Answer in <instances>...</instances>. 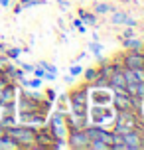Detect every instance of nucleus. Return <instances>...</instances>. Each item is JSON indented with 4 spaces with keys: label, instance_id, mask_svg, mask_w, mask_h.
<instances>
[{
    "label": "nucleus",
    "instance_id": "nucleus-22",
    "mask_svg": "<svg viewBox=\"0 0 144 150\" xmlns=\"http://www.w3.org/2000/svg\"><path fill=\"white\" fill-rule=\"evenodd\" d=\"M81 73H83V69H81V67H73V69H71V75H81Z\"/></svg>",
    "mask_w": 144,
    "mask_h": 150
},
{
    "label": "nucleus",
    "instance_id": "nucleus-5",
    "mask_svg": "<svg viewBox=\"0 0 144 150\" xmlns=\"http://www.w3.org/2000/svg\"><path fill=\"white\" fill-rule=\"evenodd\" d=\"M113 105L114 109H119V111H130L132 109V103H130V95L128 93H114L113 97Z\"/></svg>",
    "mask_w": 144,
    "mask_h": 150
},
{
    "label": "nucleus",
    "instance_id": "nucleus-24",
    "mask_svg": "<svg viewBox=\"0 0 144 150\" xmlns=\"http://www.w3.org/2000/svg\"><path fill=\"white\" fill-rule=\"evenodd\" d=\"M59 6H61V8H67L69 4H67V2H65V0H59Z\"/></svg>",
    "mask_w": 144,
    "mask_h": 150
},
{
    "label": "nucleus",
    "instance_id": "nucleus-6",
    "mask_svg": "<svg viewBox=\"0 0 144 150\" xmlns=\"http://www.w3.org/2000/svg\"><path fill=\"white\" fill-rule=\"evenodd\" d=\"M124 65L130 69H134V67H142L144 65V55L142 52H130L126 57H124Z\"/></svg>",
    "mask_w": 144,
    "mask_h": 150
},
{
    "label": "nucleus",
    "instance_id": "nucleus-7",
    "mask_svg": "<svg viewBox=\"0 0 144 150\" xmlns=\"http://www.w3.org/2000/svg\"><path fill=\"white\" fill-rule=\"evenodd\" d=\"M111 22L113 24H126V26H130V28L136 26V20H134L132 16L124 14V12H114V14L111 16Z\"/></svg>",
    "mask_w": 144,
    "mask_h": 150
},
{
    "label": "nucleus",
    "instance_id": "nucleus-20",
    "mask_svg": "<svg viewBox=\"0 0 144 150\" xmlns=\"http://www.w3.org/2000/svg\"><path fill=\"white\" fill-rule=\"evenodd\" d=\"M132 36H134V30H132V28L128 26V30H126L124 34H122V38H132Z\"/></svg>",
    "mask_w": 144,
    "mask_h": 150
},
{
    "label": "nucleus",
    "instance_id": "nucleus-13",
    "mask_svg": "<svg viewBox=\"0 0 144 150\" xmlns=\"http://www.w3.org/2000/svg\"><path fill=\"white\" fill-rule=\"evenodd\" d=\"M46 0H24L22 4H18L16 6V12H20L22 8H28V6H34V4H44Z\"/></svg>",
    "mask_w": 144,
    "mask_h": 150
},
{
    "label": "nucleus",
    "instance_id": "nucleus-18",
    "mask_svg": "<svg viewBox=\"0 0 144 150\" xmlns=\"http://www.w3.org/2000/svg\"><path fill=\"white\" fill-rule=\"evenodd\" d=\"M91 52L95 53V55H99V53L103 52V47H101V44H97V42H93V44H91Z\"/></svg>",
    "mask_w": 144,
    "mask_h": 150
},
{
    "label": "nucleus",
    "instance_id": "nucleus-3",
    "mask_svg": "<svg viewBox=\"0 0 144 150\" xmlns=\"http://www.w3.org/2000/svg\"><path fill=\"white\" fill-rule=\"evenodd\" d=\"M122 142L126 146V150H136V148H142V138L138 132H134V128L132 130H126L124 134H121Z\"/></svg>",
    "mask_w": 144,
    "mask_h": 150
},
{
    "label": "nucleus",
    "instance_id": "nucleus-25",
    "mask_svg": "<svg viewBox=\"0 0 144 150\" xmlns=\"http://www.w3.org/2000/svg\"><path fill=\"white\" fill-rule=\"evenodd\" d=\"M142 69H144V65H142Z\"/></svg>",
    "mask_w": 144,
    "mask_h": 150
},
{
    "label": "nucleus",
    "instance_id": "nucleus-1",
    "mask_svg": "<svg viewBox=\"0 0 144 150\" xmlns=\"http://www.w3.org/2000/svg\"><path fill=\"white\" fill-rule=\"evenodd\" d=\"M4 132H6L12 140H16L18 144H34V142H36V132H34L32 128H26V127H8V128H4Z\"/></svg>",
    "mask_w": 144,
    "mask_h": 150
},
{
    "label": "nucleus",
    "instance_id": "nucleus-16",
    "mask_svg": "<svg viewBox=\"0 0 144 150\" xmlns=\"http://www.w3.org/2000/svg\"><path fill=\"white\" fill-rule=\"evenodd\" d=\"M42 67L46 69L47 73H52V75H53V77H57V69L53 67V65H49V63H46V61H42Z\"/></svg>",
    "mask_w": 144,
    "mask_h": 150
},
{
    "label": "nucleus",
    "instance_id": "nucleus-4",
    "mask_svg": "<svg viewBox=\"0 0 144 150\" xmlns=\"http://www.w3.org/2000/svg\"><path fill=\"white\" fill-rule=\"evenodd\" d=\"M109 85L114 89V93H122L124 91V87H126V81H124V75H122V69L114 67L113 75L109 77ZM126 93V91H124Z\"/></svg>",
    "mask_w": 144,
    "mask_h": 150
},
{
    "label": "nucleus",
    "instance_id": "nucleus-21",
    "mask_svg": "<svg viewBox=\"0 0 144 150\" xmlns=\"http://www.w3.org/2000/svg\"><path fill=\"white\" fill-rule=\"evenodd\" d=\"M8 55H10V57H18V55H20V50H10Z\"/></svg>",
    "mask_w": 144,
    "mask_h": 150
},
{
    "label": "nucleus",
    "instance_id": "nucleus-8",
    "mask_svg": "<svg viewBox=\"0 0 144 150\" xmlns=\"http://www.w3.org/2000/svg\"><path fill=\"white\" fill-rule=\"evenodd\" d=\"M122 45L126 47V50H130V52H142L144 47V42H140V40H136V38H122Z\"/></svg>",
    "mask_w": 144,
    "mask_h": 150
},
{
    "label": "nucleus",
    "instance_id": "nucleus-9",
    "mask_svg": "<svg viewBox=\"0 0 144 150\" xmlns=\"http://www.w3.org/2000/svg\"><path fill=\"white\" fill-rule=\"evenodd\" d=\"M124 91L128 95H138V97H144V81H132V83H126Z\"/></svg>",
    "mask_w": 144,
    "mask_h": 150
},
{
    "label": "nucleus",
    "instance_id": "nucleus-17",
    "mask_svg": "<svg viewBox=\"0 0 144 150\" xmlns=\"http://www.w3.org/2000/svg\"><path fill=\"white\" fill-rule=\"evenodd\" d=\"M85 75H87V77H85L87 81H95V79H97V71H95V69H87Z\"/></svg>",
    "mask_w": 144,
    "mask_h": 150
},
{
    "label": "nucleus",
    "instance_id": "nucleus-14",
    "mask_svg": "<svg viewBox=\"0 0 144 150\" xmlns=\"http://www.w3.org/2000/svg\"><path fill=\"white\" fill-rule=\"evenodd\" d=\"M95 12L97 14H107V12H111V4H105V2H101L95 6Z\"/></svg>",
    "mask_w": 144,
    "mask_h": 150
},
{
    "label": "nucleus",
    "instance_id": "nucleus-19",
    "mask_svg": "<svg viewBox=\"0 0 144 150\" xmlns=\"http://www.w3.org/2000/svg\"><path fill=\"white\" fill-rule=\"evenodd\" d=\"M73 26H75V28H77L79 32H85V24H81L79 20H75V22H73Z\"/></svg>",
    "mask_w": 144,
    "mask_h": 150
},
{
    "label": "nucleus",
    "instance_id": "nucleus-11",
    "mask_svg": "<svg viewBox=\"0 0 144 150\" xmlns=\"http://www.w3.org/2000/svg\"><path fill=\"white\" fill-rule=\"evenodd\" d=\"M14 125H16V117H14V115H6V117H2V120H0V127H2V128L14 127Z\"/></svg>",
    "mask_w": 144,
    "mask_h": 150
},
{
    "label": "nucleus",
    "instance_id": "nucleus-12",
    "mask_svg": "<svg viewBox=\"0 0 144 150\" xmlns=\"http://www.w3.org/2000/svg\"><path fill=\"white\" fill-rule=\"evenodd\" d=\"M87 148H93V150H107L111 148L107 142H103V140H91V142L87 144Z\"/></svg>",
    "mask_w": 144,
    "mask_h": 150
},
{
    "label": "nucleus",
    "instance_id": "nucleus-23",
    "mask_svg": "<svg viewBox=\"0 0 144 150\" xmlns=\"http://www.w3.org/2000/svg\"><path fill=\"white\" fill-rule=\"evenodd\" d=\"M0 6H10V0H0Z\"/></svg>",
    "mask_w": 144,
    "mask_h": 150
},
{
    "label": "nucleus",
    "instance_id": "nucleus-15",
    "mask_svg": "<svg viewBox=\"0 0 144 150\" xmlns=\"http://www.w3.org/2000/svg\"><path fill=\"white\" fill-rule=\"evenodd\" d=\"M79 16H81V20H83V22H87V24H95V20H97L93 14H89V12H83V10L79 12Z\"/></svg>",
    "mask_w": 144,
    "mask_h": 150
},
{
    "label": "nucleus",
    "instance_id": "nucleus-2",
    "mask_svg": "<svg viewBox=\"0 0 144 150\" xmlns=\"http://www.w3.org/2000/svg\"><path fill=\"white\" fill-rule=\"evenodd\" d=\"M87 144H89V136L83 128H77V130L71 132V136H69V146L71 148H87Z\"/></svg>",
    "mask_w": 144,
    "mask_h": 150
},
{
    "label": "nucleus",
    "instance_id": "nucleus-10",
    "mask_svg": "<svg viewBox=\"0 0 144 150\" xmlns=\"http://www.w3.org/2000/svg\"><path fill=\"white\" fill-rule=\"evenodd\" d=\"M69 101H71V105H73V107H85V93L77 91L75 95L69 99Z\"/></svg>",
    "mask_w": 144,
    "mask_h": 150
}]
</instances>
